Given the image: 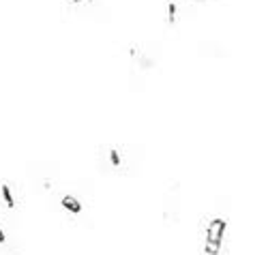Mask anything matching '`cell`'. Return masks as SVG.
<instances>
[{
    "mask_svg": "<svg viewBox=\"0 0 253 255\" xmlns=\"http://www.w3.org/2000/svg\"><path fill=\"white\" fill-rule=\"evenodd\" d=\"M226 236H228V219L213 217L206 223V232H204V255H223Z\"/></svg>",
    "mask_w": 253,
    "mask_h": 255,
    "instance_id": "obj_6",
    "label": "cell"
},
{
    "mask_svg": "<svg viewBox=\"0 0 253 255\" xmlns=\"http://www.w3.org/2000/svg\"><path fill=\"white\" fill-rule=\"evenodd\" d=\"M146 150L131 141H103L95 148V165L112 178H133L144 165Z\"/></svg>",
    "mask_w": 253,
    "mask_h": 255,
    "instance_id": "obj_2",
    "label": "cell"
},
{
    "mask_svg": "<svg viewBox=\"0 0 253 255\" xmlns=\"http://www.w3.org/2000/svg\"><path fill=\"white\" fill-rule=\"evenodd\" d=\"M161 219L167 230L176 228L180 223V182L172 180L167 185L163 200H161Z\"/></svg>",
    "mask_w": 253,
    "mask_h": 255,
    "instance_id": "obj_7",
    "label": "cell"
},
{
    "mask_svg": "<svg viewBox=\"0 0 253 255\" xmlns=\"http://www.w3.org/2000/svg\"><path fill=\"white\" fill-rule=\"evenodd\" d=\"M28 206V189L15 180H0V210L6 215H19Z\"/></svg>",
    "mask_w": 253,
    "mask_h": 255,
    "instance_id": "obj_5",
    "label": "cell"
},
{
    "mask_svg": "<svg viewBox=\"0 0 253 255\" xmlns=\"http://www.w3.org/2000/svg\"><path fill=\"white\" fill-rule=\"evenodd\" d=\"M52 204L56 206V219L58 223L67 225L69 230H93V210H95V185L90 180H80L75 189L65 191L54 197Z\"/></svg>",
    "mask_w": 253,
    "mask_h": 255,
    "instance_id": "obj_1",
    "label": "cell"
},
{
    "mask_svg": "<svg viewBox=\"0 0 253 255\" xmlns=\"http://www.w3.org/2000/svg\"><path fill=\"white\" fill-rule=\"evenodd\" d=\"M129 60V84L133 88H142L150 75L157 73L161 65V45L152 41H139L126 47Z\"/></svg>",
    "mask_w": 253,
    "mask_h": 255,
    "instance_id": "obj_3",
    "label": "cell"
},
{
    "mask_svg": "<svg viewBox=\"0 0 253 255\" xmlns=\"http://www.w3.org/2000/svg\"><path fill=\"white\" fill-rule=\"evenodd\" d=\"M28 185L34 189L41 197L52 202L60 189L65 187L62 182V169L56 161H37L28 165Z\"/></svg>",
    "mask_w": 253,
    "mask_h": 255,
    "instance_id": "obj_4",
    "label": "cell"
}]
</instances>
